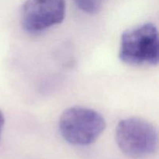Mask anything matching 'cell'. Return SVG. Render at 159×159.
<instances>
[{
	"label": "cell",
	"instance_id": "1",
	"mask_svg": "<svg viewBox=\"0 0 159 159\" xmlns=\"http://www.w3.org/2000/svg\"><path fill=\"white\" fill-rule=\"evenodd\" d=\"M105 128L103 116L87 107H71L64 112L59 120V130L64 139L76 146L92 144Z\"/></svg>",
	"mask_w": 159,
	"mask_h": 159
},
{
	"label": "cell",
	"instance_id": "2",
	"mask_svg": "<svg viewBox=\"0 0 159 159\" xmlns=\"http://www.w3.org/2000/svg\"><path fill=\"white\" fill-rule=\"evenodd\" d=\"M119 57L130 65H156L158 63L156 26L144 23L126 30L121 36Z\"/></svg>",
	"mask_w": 159,
	"mask_h": 159
},
{
	"label": "cell",
	"instance_id": "3",
	"mask_svg": "<svg viewBox=\"0 0 159 159\" xmlns=\"http://www.w3.org/2000/svg\"><path fill=\"white\" fill-rule=\"evenodd\" d=\"M116 141L121 152L132 158L150 156L158 148L156 129L140 118H127L120 121L116 130Z\"/></svg>",
	"mask_w": 159,
	"mask_h": 159
},
{
	"label": "cell",
	"instance_id": "4",
	"mask_svg": "<svg viewBox=\"0 0 159 159\" xmlns=\"http://www.w3.org/2000/svg\"><path fill=\"white\" fill-rule=\"evenodd\" d=\"M65 9V0H26L22 9L23 27L30 34H40L61 23Z\"/></svg>",
	"mask_w": 159,
	"mask_h": 159
},
{
	"label": "cell",
	"instance_id": "5",
	"mask_svg": "<svg viewBox=\"0 0 159 159\" xmlns=\"http://www.w3.org/2000/svg\"><path fill=\"white\" fill-rule=\"evenodd\" d=\"M76 6L83 12L96 14L100 10L101 0H74Z\"/></svg>",
	"mask_w": 159,
	"mask_h": 159
},
{
	"label": "cell",
	"instance_id": "6",
	"mask_svg": "<svg viewBox=\"0 0 159 159\" xmlns=\"http://www.w3.org/2000/svg\"><path fill=\"white\" fill-rule=\"evenodd\" d=\"M4 124H5L4 115H3L2 110H0V138H1V134H2V128H3V126H4Z\"/></svg>",
	"mask_w": 159,
	"mask_h": 159
}]
</instances>
